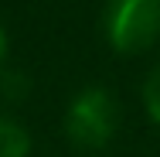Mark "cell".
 Masks as SVG:
<instances>
[{
  "mask_svg": "<svg viewBox=\"0 0 160 157\" xmlns=\"http://www.w3.org/2000/svg\"><path fill=\"white\" fill-rule=\"evenodd\" d=\"M102 28L119 55H140L160 38V0H109Z\"/></svg>",
  "mask_w": 160,
  "mask_h": 157,
  "instance_id": "obj_1",
  "label": "cell"
},
{
  "mask_svg": "<svg viewBox=\"0 0 160 157\" xmlns=\"http://www.w3.org/2000/svg\"><path fill=\"white\" fill-rule=\"evenodd\" d=\"M116 126H119V106H116L112 92H106L99 86L82 89L65 113V133L82 150L106 147L116 137Z\"/></svg>",
  "mask_w": 160,
  "mask_h": 157,
  "instance_id": "obj_2",
  "label": "cell"
},
{
  "mask_svg": "<svg viewBox=\"0 0 160 157\" xmlns=\"http://www.w3.org/2000/svg\"><path fill=\"white\" fill-rule=\"evenodd\" d=\"M28 150H31L28 130L10 116H0V157H28Z\"/></svg>",
  "mask_w": 160,
  "mask_h": 157,
  "instance_id": "obj_3",
  "label": "cell"
},
{
  "mask_svg": "<svg viewBox=\"0 0 160 157\" xmlns=\"http://www.w3.org/2000/svg\"><path fill=\"white\" fill-rule=\"evenodd\" d=\"M143 102H147L150 120L160 123V65L150 72V79H147V86H143Z\"/></svg>",
  "mask_w": 160,
  "mask_h": 157,
  "instance_id": "obj_4",
  "label": "cell"
},
{
  "mask_svg": "<svg viewBox=\"0 0 160 157\" xmlns=\"http://www.w3.org/2000/svg\"><path fill=\"white\" fill-rule=\"evenodd\" d=\"M3 51H7V34H3V28H0V62H3Z\"/></svg>",
  "mask_w": 160,
  "mask_h": 157,
  "instance_id": "obj_5",
  "label": "cell"
}]
</instances>
